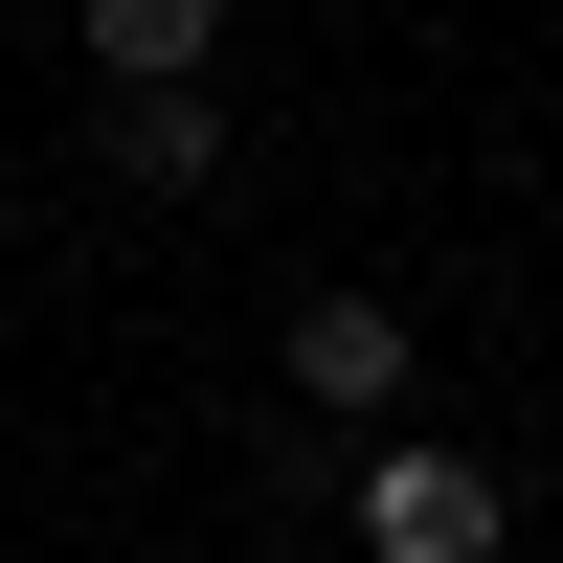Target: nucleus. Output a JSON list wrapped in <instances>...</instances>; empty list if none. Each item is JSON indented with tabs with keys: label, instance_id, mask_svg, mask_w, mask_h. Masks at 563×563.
Listing matches in <instances>:
<instances>
[{
	"label": "nucleus",
	"instance_id": "obj_1",
	"mask_svg": "<svg viewBox=\"0 0 563 563\" xmlns=\"http://www.w3.org/2000/svg\"><path fill=\"white\" fill-rule=\"evenodd\" d=\"M496 541H519V496L474 451H361V563H496Z\"/></svg>",
	"mask_w": 563,
	"mask_h": 563
},
{
	"label": "nucleus",
	"instance_id": "obj_2",
	"mask_svg": "<svg viewBox=\"0 0 563 563\" xmlns=\"http://www.w3.org/2000/svg\"><path fill=\"white\" fill-rule=\"evenodd\" d=\"M294 406H339V429L406 406V316H384V294H294Z\"/></svg>",
	"mask_w": 563,
	"mask_h": 563
},
{
	"label": "nucleus",
	"instance_id": "obj_3",
	"mask_svg": "<svg viewBox=\"0 0 563 563\" xmlns=\"http://www.w3.org/2000/svg\"><path fill=\"white\" fill-rule=\"evenodd\" d=\"M203 45H225V0H90V68L113 90H203Z\"/></svg>",
	"mask_w": 563,
	"mask_h": 563
},
{
	"label": "nucleus",
	"instance_id": "obj_4",
	"mask_svg": "<svg viewBox=\"0 0 563 563\" xmlns=\"http://www.w3.org/2000/svg\"><path fill=\"white\" fill-rule=\"evenodd\" d=\"M113 158L135 180H225V113H203V90H113Z\"/></svg>",
	"mask_w": 563,
	"mask_h": 563
}]
</instances>
